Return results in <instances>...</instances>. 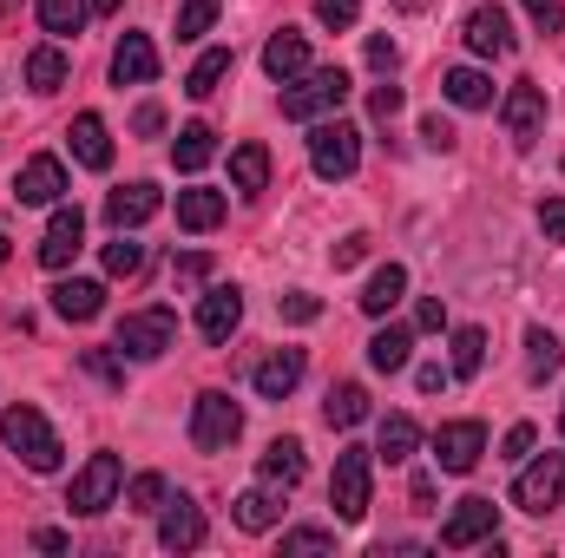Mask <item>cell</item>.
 Returning a JSON list of instances; mask_svg holds the SVG:
<instances>
[{
    "label": "cell",
    "instance_id": "13",
    "mask_svg": "<svg viewBox=\"0 0 565 558\" xmlns=\"http://www.w3.org/2000/svg\"><path fill=\"white\" fill-rule=\"evenodd\" d=\"M237 322H244V296H237L231 282H217V289L198 296V335H204V342H231Z\"/></svg>",
    "mask_w": 565,
    "mask_h": 558
},
{
    "label": "cell",
    "instance_id": "4",
    "mask_svg": "<svg viewBox=\"0 0 565 558\" xmlns=\"http://www.w3.org/2000/svg\"><path fill=\"white\" fill-rule=\"evenodd\" d=\"M309 164H316V178H355V164H362V132L349 126V119H322L316 132H309Z\"/></svg>",
    "mask_w": 565,
    "mask_h": 558
},
{
    "label": "cell",
    "instance_id": "8",
    "mask_svg": "<svg viewBox=\"0 0 565 558\" xmlns=\"http://www.w3.org/2000/svg\"><path fill=\"white\" fill-rule=\"evenodd\" d=\"M493 533H500V506L493 500H460L447 519H440V546L447 552H467V546H493Z\"/></svg>",
    "mask_w": 565,
    "mask_h": 558
},
{
    "label": "cell",
    "instance_id": "28",
    "mask_svg": "<svg viewBox=\"0 0 565 558\" xmlns=\"http://www.w3.org/2000/svg\"><path fill=\"white\" fill-rule=\"evenodd\" d=\"M402 296H408V270H402V264H382V270L369 277V289H362V315H388Z\"/></svg>",
    "mask_w": 565,
    "mask_h": 558
},
{
    "label": "cell",
    "instance_id": "53",
    "mask_svg": "<svg viewBox=\"0 0 565 558\" xmlns=\"http://www.w3.org/2000/svg\"><path fill=\"white\" fill-rule=\"evenodd\" d=\"M204 277H211V257H198V250L178 257V282H204Z\"/></svg>",
    "mask_w": 565,
    "mask_h": 558
},
{
    "label": "cell",
    "instance_id": "45",
    "mask_svg": "<svg viewBox=\"0 0 565 558\" xmlns=\"http://www.w3.org/2000/svg\"><path fill=\"white\" fill-rule=\"evenodd\" d=\"M533 440H540V433H533L526 420H520V427H507V440H500V460H526V453H533Z\"/></svg>",
    "mask_w": 565,
    "mask_h": 558
},
{
    "label": "cell",
    "instance_id": "36",
    "mask_svg": "<svg viewBox=\"0 0 565 558\" xmlns=\"http://www.w3.org/2000/svg\"><path fill=\"white\" fill-rule=\"evenodd\" d=\"M415 447H422V427H415L408 415H388V420H382V440H375V453H382L388 466H395V460H408Z\"/></svg>",
    "mask_w": 565,
    "mask_h": 558
},
{
    "label": "cell",
    "instance_id": "9",
    "mask_svg": "<svg viewBox=\"0 0 565 558\" xmlns=\"http://www.w3.org/2000/svg\"><path fill=\"white\" fill-rule=\"evenodd\" d=\"M565 493V453H540L520 480H513V506L520 513H553Z\"/></svg>",
    "mask_w": 565,
    "mask_h": 558
},
{
    "label": "cell",
    "instance_id": "11",
    "mask_svg": "<svg viewBox=\"0 0 565 558\" xmlns=\"http://www.w3.org/2000/svg\"><path fill=\"white\" fill-rule=\"evenodd\" d=\"M158 546L164 552H198L204 546V513H198V500H171L164 493V506H158Z\"/></svg>",
    "mask_w": 565,
    "mask_h": 558
},
{
    "label": "cell",
    "instance_id": "55",
    "mask_svg": "<svg viewBox=\"0 0 565 558\" xmlns=\"http://www.w3.org/2000/svg\"><path fill=\"white\" fill-rule=\"evenodd\" d=\"M86 368H93V375H99V382H126V368H119V362H113V355H99V348H93V355H86Z\"/></svg>",
    "mask_w": 565,
    "mask_h": 558
},
{
    "label": "cell",
    "instance_id": "29",
    "mask_svg": "<svg viewBox=\"0 0 565 558\" xmlns=\"http://www.w3.org/2000/svg\"><path fill=\"white\" fill-rule=\"evenodd\" d=\"M277 519H282L277 486H250V493H237V526H244V533H270Z\"/></svg>",
    "mask_w": 565,
    "mask_h": 558
},
{
    "label": "cell",
    "instance_id": "38",
    "mask_svg": "<svg viewBox=\"0 0 565 558\" xmlns=\"http://www.w3.org/2000/svg\"><path fill=\"white\" fill-rule=\"evenodd\" d=\"M217 7H224V0H184V7H178V40H204V33L217 26Z\"/></svg>",
    "mask_w": 565,
    "mask_h": 558
},
{
    "label": "cell",
    "instance_id": "57",
    "mask_svg": "<svg viewBox=\"0 0 565 558\" xmlns=\"http://www.w3.org/2000/svg\"><path fill=\"white\" fill-rule=\"evenodd\" d=\"M119 7H126V0H93V13H119Z\"/></svg>",
    "mask_w": 565,
    "mask_h": 558
},
{
    "label": "cell",
    "instance_id": "17",
    "mask_svg": "<svg viewBox=\"0 0 565 558\" xmlns=\"http://www.w3.org/2000/svg\"><path fill=\"white\" fill-rule=\"evenodd\" d=\"M296 382H302V348H277V355H264V362L250 368V388H257L264 401L296 395Z\"/></svg>",
    "mask_w": 565,
    "mask_h": 558
},
{
    "label": "cell",
    "instance_id": "3",
    "mask_svg": "<svg viewBox=\"0 0 565 558\" xmlns=\"http://www.w3.org/2000/svg\"><path fill=\"white\" fill-rule=\"evenodd\" d=\"M369 486H375V453L369 447H342L335 453V473H329V506L335 519H369Z\"/></svg>",
    "mask_w": 565,
    "mask_h": 558
},
{
    "label": "cell",
    "instance_id": "51",
    "mask_svg": "<svg viewBox=\"0 0 565 558\" xmlns=\"http://www.w3.org/2000/svg\"><path fill=\"white\" fill-rule=\"evenodd\" d=\"M415 329H427V335H434V329H447V309H440V296H427L422 309H415Z\"/></svg>",
    "mask_w": 565,
    "mask_h": 558
},
{
    "label": "cell",
    "instance_id": "21",
    "mask_svg": "<svg viewBox=\"0 0 565 558\" xmlns=\"http://www.w3.org/2000/svg\"><path fill=\"white\" fill-rule=\"evenodd\" d=\"M257 473H264V486H282V493H289V486L309 473L302 440H289V433H282V440H270V447H264V460H257Z\"/></svg>",
    "mask_w": 565,
    "mask_h": 558
},
{
    "label": "cell",
    "instance_id": "31",
    "mask_svg": "<svg viewBox=\"0 0 565 558\" xmlns=\"http://www.w3.org/2000/svg\"><path fill=\"white\" fill-rule=\"evenodd\" d=\"M447 368H454L460 382H473V375L487 368V329H473V322L454 329V355H447Z\"/></svg>",
    "mask_w": 565,
    "mask_h": 558
},
{
    "label": "cell",
    "instance_id": "50",
    "mask_svg": "<svg viewBox=\"0 0 565 558\" xmlns=\"http://www.w3.org/2000/svg\"><path fill=\"white\" fill-rule=\"evenodd\" d=\"M395 60H402V53H395V40H388V33H375V40H369V66H375V73H395Z\"/></svg>",
    "mask_w": 565,
    "mask_h": 558
},
{
    "label": "cell",
    "instance_id": "6",
    "mask_svg": "<svg viewBox=\"0 0 565 558\" xmlns=\"http://www.w3.org/2000/svg\"><path fill=\"white\" fill-rule=\"evenodd\" d=\"M119 486H126V466H119V453H93V460L73 473V486H66V506H73V513H106V506L119 500Z\"/></svg>",
    "mask_w": 565,
    "mask_h": 558
},
{
    "label": "cell",
    "instance_id": "41",
    "mask_svg": "<svg viewBox=\"0 0 565 558\" xmlns=\"http://www.w3.org/2000/svg\"><path fill=\"white\" fill-rule=\"evenodd\" d=\"M282 552H335V533H322V526H296V533H282Z\"/></svg>",
    "mask_w": 565,
    "mask_h": 558
},
{
    "label": "cell",
    "instance_id": "47",
    "mask_svg": "<svg viewBox=\"0 0 565 558\" xmlns=\"http://www.w3.org/2000/svg\"><path fill=\"white\" fill-rule=\"evenodd\" d=\"M422 144H427V151H454V126H447L440 112H427V119H422Z\"/></svg>",
    "mask_w": 565,
    "mask_h": 558
},
{
    "label": "cell",
    "instance_id": "25",
    "mask_svg": "<svg viewBox=\"0 0 565 558\" xmlns=\"http://www.w3.org/2000/svg\"><path fill=\"white\" fill-rule=\"evenodd\" d=\"M53 309H60L66 322H93V315L106 309V289H99V282H86V277H73V282H60V289H53Z\"/></svg>",
    "mask_w": 565,
    "mask_h": 558
},
{
    "label": "cell",
    "instance_id": "58",
    "mask_svg": "<svg viewBox=\"0 0 565 558\" xmlns=\"http://www.w3.org/2000/svg\"><path fill=\"white\" fill-rule=\"evenodd\" d=\"M395 7H402V13H422L427 0H395Z\"/></svg>",
    "mask_w": 565,
    "mask_h": 558
},
{
    "label": "cell",
    "instance_id": "30",
    "mask_svg": "<svg viewBox=\"0 0 565 558\" xmlns=\"http://www.w3.org/2000/svg\"><path fill=\"white\" fill-rule=\"evenodd\" d=\"M408 348H415V335L388 322V329H375V342H369V362H375L382 375H402V368H408Z\"/></svg>",
    "mask_w": 565,
    "mask_h": 558
},
{
    "label": "cell",
    "instance_id": "5",
    "mask_svg": "<svg viewBox=\"0 0 565 558\" xmlns=\"http://www.w3.org/2000/svg\"><path fill=\"white\" fill-rule=\"evenodd\" d=\"M237 433H244V408H237L231 395L211 388V395L191 401V447H198V453H224Z\"/></svg>",
    "mask_w": 565,
    "mask_h": 558
},
{
    "label": "cell",
    "instance_id": "32",
    "mask_svg": "<svg viewBox=\"0 0 565 558\" xmlns=\"http://www.w3.org/2000/svg\"><path fill=\"white\" fill-rule=\"evenodd\" d=\"M26 86L33 93H60L66 86V53L60 46H33L26 53Z\"/></svg>",
    "mask_w": 565,
    "mask_h": 558
},
{
    "label": "cell",
    "instance_id": "15",
    "mask_svg": "<svg viewBox=\"0 0 565 558\" xmlns=\"http://www.w3.org/2000/svg\"><path fill=\"white\" fill-rule=\"evenodd\" d=\"M79 237H86L79 204H60V211H53V224H46V237H40V264H46V270H66V264L79 257Z\"/></svg>",
    "mask_w": 565,
    "mask_h": 558
},
{
    "label": "cell",
    "instance_id": "46",
    "mask_svg": "<svg viewBox=\"0 0 565 558\" xmlns=\"http://www.w3.org/2000/svg\"><path fill=\"white\" fill-rule=\"evenodd\" d=\"M540 230H546V244H565V197L540 204Z\"/></svg>",
    "mask_w": 565,
    "mask_h": 558
},
{
    "label": "cell",
    "instance_id": "20",
    "mask_svg": "<svg viewBox=\"0 0 565 558\" xmlns=\"http://www.w3.org/2000/svg\"><path fill=\"white\" fill-rule=\"evenodd\" d=\"M66 144H73V158H79L86 171H106V164H113V139H106V119H99V112H79L73 132H66Z\"/></svg>",
    "mask_w": 565,
    "mask_h": 558
},
{
    "label": "cell",
    "instance_id": "43",
    "mask_svg": "<svg viewBox=\"0 0 565 558\" xmlns=\"http://www.w3.org/2000/svg\"><path fill=\"white\" fill-rule=\"evenodd\" d=\"M277 309L289 315V322H316V315H322V302H316L309 289H289V296H277Z\"/></svg>",
    "mask_w": 565,
    "mask_h": 558
},
{
    "label": "cell",
    "instance_id": "16",
    "mask_svg": "<svg viewBox=\"0 0 565 558\" xmlns=\"http://www.w3.org/2000/svg\"><path fill=\"white\" fill-rule=\"evenodd\" d=\"M13 197H20V204H60V197H66V164H60V158H46V151H40V158H26V164H20Z\"/></svg>",
    "mask_w": 565,
    "mask_h": 558
},
{
    "label": "cell",
    "instance_id": "22",
    "mask_svg": "<svg viewBox=\"0 0 565 558\" xmlns=\"http://www.w3.org/2000/svg\"><path fill=\"white\" fill-rule=\"evenodd\" d=\"M440 93H447V106H460V112H487V106H493V79H487L480 66H454V73L440 79Z\"/></svg>",
    "mask_w": 565,
    "mask_h": 558
},
{
    "label": "cell",
    "instance_id": "44",
    "mask_svg": "<svg viewBox=\"0 0 565 558\" xmlns=\"http://www.w3.org/2000/svg\"><path fill=\"white\" fill-rule=\"evenodd\" d=\"M520 7H526V20H533L540 33H559V26H565V7H559V0H520Z\"/></svg>",
    "mask_w": 565,
    "mask_h": 558
},
{
    "label": "cell",
    "instance_id": "59",
    "mask_svg": "<svg viewBox=\"0 0 565 558\" xmlns=\"http://www.w3.org/2000/svg\"><path fill=\"white\" fill-rule=\"evenodd\" d=\"M0 264H7V230H0Z\"/></svg>",
    "mask_w": 565,
    "mask_h": 558
},
{
    "label": "cell",
    "instance_id": "14",
    "mask_svg": "<svg viewBox=\"0 0 565 558\" xmlns=\"http://www.w3.org/2000/svg\"><path fill=\"white\" fill-rule=\"evenodd\" d=\"M500 119H507L513 144H533V139H540V126H546V93H540L533 79H520V86L500 99Z\"/></svg>",
    "mask_w": 565,
    "mask_h": 558
},
{
    "label": "cell",
    "instance_id": "48",
    "mask_svg": "<svg viewBox=\"0 0 565 558\" xmlns=\"http://www.w3.org/2000/svg\"><path fill=\"white\" fill-rule=\"evenodd\" d=\"M369 112H375V119L388 126V119L402 112V86H375V93H369Z\"/></svg>",
    "mask_w": 565,
    "mask_h": 558
},
{
    "label": "cell",
    "instance_id": "24",
    "mask_svg": "<svg viewBox=\"0 0 565 558\" xmlns=\"http://www.w3.org/2000/svg\"><path fill=\"white\" fill-rule=\"evenodd\" d=\"M231 184H237V191H244V197H257V191H264V184H270V144H237V151H231Z\"/></svg>",
    "mask_w": 565,
    "mask_h": 558
},
{
    "label": "cell",
    "instance_id": "2",
    "mask_svg": "<svg viewBox=\"0 0 565 558\" xmlns=\"http://www.w3.org/2000/svg\"><path fill=\"white\" fill-rule=\"evenodd\" d=\"M342 99H349L342 66H316V73L282 79V119H329V112H342Z\"/></svg>",
    "mask_w": 565,
    "mask_h": 558
},
{
    "label": "cell",
    "instance_id": "27",
    "mask_svg": "<svg viewBox=\"0 0 565 558\" xmlns=\"http://www.w3.org/2000/svg\"><path fill=\"white\" fill-rule=\"evenodd\" d=\"M211 158H217V132H211V126H184V132H178V144H171V164H178L184 178H198Z\"/></svg>",
    "mask_w": 565,
    "mask_h": 558
},
{
    "label": "cell",
    "instance_id": "56",
    "mask_svg": "<svg viewBox=\"0 0 565 558\" xmlns=\"http://www.w3.org/2000/svg\"><path fill=\"white\" fill-rule=\"evenodd\" d=\"M33 546H40V552H66V533H53V526H40V533H33Z\"/></svg>",
    "mask_w": 565,
    "mask_h": 558
},
{
    "label": "cell",
    "instance_id": "19",
    "mask_svg": "<svg viewBox=\"0 0 565 558\" xmlns=\"http://www.w3.org/2000/svg\"><path fill=\"white\" fill-rule=\"evenodd\" d=\"M158 204H164L158 184H126V191L106 197V224H113V230H139L145 217H158Z\"/></svg>",
    "mask_w": 565,
    "mask_h": 558
},
{
    "label": "cell",
    "instance_id": "39",
    "mask_svg": "<svg viewBox=\"0 0 565 558\" xmlns=\"http://www.w3.org/2000/svg\"><path fill=\"white\" fill-rule=\"evenodd\" d=\"M106 270H113V277H139L145 270V244H132V237L119 230V244H106Z\"/></svg>",
    "mask_w": 565,
    "mask_h": 558
},
{
    "label": "cell",
    "instance_id": "12",
    "mask_svg": "<svg viewBox=\"0 0 565 558\" xmlns=\"http://www.w3.org/2000/svg\"><path fill=\"white\" fill-rule=\"evenodd\" d=\"M460 33H467V46H473L480 60H507V53H513V13H507V7H473Z\"/></svg>",
    "mask_w": 565,
    "mask_h": 558
},
{
    "label": "cell",
    "instance_id": "1",
    "mask_svg": "<svg viewBox=\"0 0 565 558\" xmlns=\"http://www.w3.org/2000/svg\"><path fill=\"white\" fill-rule=\"evenodd\" d=\"M0 440H7V453H20L33 473H60V453H66V447H60V433L46 427L40 408H26V401L7 408V415H0Z\"/></svg>",
    "mask_w": 565,
    "mask_h": 558
},
{
    "label": "cell",
    "instance_id": "49",
    "mask_svg": "<svg viewBox=\"0 0 565 558\" xmlns=\"http://www.w3.org/2000/svg\"><path fill=\"white\" fill-rule=\"evenodd\" d=\"M362 257H369V237H362V230H349V237L335 244V270H355Z\"/></svg>",
    "mask_w": 565,
    "mask_h": 558
},
{
    "label": "cell",
    "instance_id": "34",
    "mask_svg": "<svg viewBox=\"0 0 565 558\" xmlns=\"http://www.w3.org/2000/svg\"><path fill=\"white\" fill-rule=\"evenodd\" d=\"M322 415H329V427H362V420H369V388H355V382H342V388H329V401H322Z\"/></svg>",
    "mask_w": 565,
    "mask_h": 558
},
{
    "label": "cell",
    "instance_id": "54",
    "mask_svg": "<svg viewBox=\"0 0 565 558\" xmlns=\"http://www.w3.org/2000/svg\"><path fill=\"white\" fill-rule=\"evenodd\" d=\"M415 382H422V395H440V388L454 382V368H440V362H427V368L415 375Z\"/></svg>",
    "mask_w": 565,
    "mask_h": 558
},
{
    "label": "cell",
    "instance_id": "40",
    "mask_svg": "<svg viewBox=\"0 0 565 558\" xmlns=\"http://www.w3.org/2000/svg\"><path fill=\"white\" fill-rule=\"evenodd\" d=\"M126 506H132V513H158V506H164V473H139V480L126 486Z\"/></svg>",
    "mask_w": 565,
    "mask_h": 558
},
{
    "label": "cell",
    "instance_id": "35",
    "mask_svg": "<svg viewBox=\"0 0 565 558\" xmlns=\"http://www.w3.org/2000/svg\"><path fill=\"white\" fill-rule=\"evenodd\" d=\"M559 362H565L559 335H553V329H526V375L546 382V375H559Z\"/></svg>",
    "mask_w": 565,
    "mask_h": 558
},
{
    "label": "cell",
    "instance_id": "18",
    "mask_svg": "<svg viewBox=\"0 0 565 558\" xmlns=\"http://www.w3.org/2000/svg\"><path fill=\"white\" fill-rule=\"evenodd\" d=\"M113 79H119V86H151V79H158V46H151L145 33H126V40L113 46Z\"/></svg>",
    "mask_w": 565,
    "mask_h": 558
},
{
    "label": "cell",
    "instance_id": "33",
    "mask_svg": "<svg viewBox=\"0 0 565 558\" xmlns=\"http://www.w3.org/2000/svg\"><path fill=\"white\" fill-rule=\"evenodd\" d=\"M224 79H231V46H211V53H204V60L191 66V79H184V93H191V99H211V93H217Z\"/></svg>",
    "mask_w": 565,
    "mask_h": 558
},
{
    "label": "cell",
    "instance_id": "7",
    "mask_svg": "<svg viewBox=\"0 0 565 558\" xmlns=\"http://www.w3.org/2000/svg\"><path fill=\"white\" fill-rule=\"evenodd\" d=\"M171 342H178V315H171V309H139V315H126L119 335H113V348L132 355V362H158Z\"/></svg>",
    "mask_w": 565,
    "mask_h": 558
},
{
    "label": "cell",
    "instance_id": "23",
    "mask_svg": "<svg viewBox=\"0 0 565 558\" xmlns=\"http://www.w3.org/2000/svg\"><path fill=\"white\" fill-rule=\"evenodd\" d=\"M264 73L270 79H296V73H309V40L302 33H270V46H264Z\"/></svg>",
    "mask_w": 565,
    "mask_h": 558
},
{
    "label": "cell",
    "instance_id": "52",
    "mask_svg": "<svg viewBox=\"0 0 565 558\" xmlns=\"http://www.w3.org/2000/svg\"><path fill=\"white\" fill-rule=\"evenodd\" d=\"M132 132H139V139H158V132H164V112H158V106H139V112H132Z\"/></svg>",
    "mask_w": 565,
    "mask_h": 558
},
{
    "label": "cell",
    "instance_id": "26",
    "mask_svg": "<svg viewBox=\"0 0 565 558\" xmlns=\"http://www.w3.org/2000/svg\"><path fill=\"white\" fill-rule=\"evenodd\" d=\"M178 224L184 230H217L224 224V191H178Z\"/></svg>",
    "mask_w": 565,
    "mask_h": 558
},
{
    "label": "cell",
    "instance_id": "60",
    "mask_svg": "<svg viewBox=\"0 0 565 558\" xmlns=\"http://www.w3.org/2000/svg\"><path fill=\"white\" fill-rule=\"evenodd\" d=\"M559 433H565V415H559Z\"/></svg>",
    "mask_w": 565,
    "mask_h": 558
},
{
    "label": "cell",
    "instance_id": "10",
    "mask_svg": "<svg viewBox=\"0 0 565 558\" xmlns=\"http://www.w3.org/2000/svg\"><path fill=\"white\" fill-rule=\"evenodd\" d=\"M480 453H487V427H480V420H447V427L434 433V460H440V473H473Z\"/></svg>",
    "mask_w": 565,
    "mask_h": 558
},
{
    "label": "cell",
    "instance_id": "37",
    "mask_svg": "<svg viewBox=\"0 0 565 558\" xmlns=\"http://www.w3.org/2000/svg\"><path fill=\"white\" fill-rule=\"evenodd\" d=\"M86 13H93L86 0H40V26H46L53 40H66V33H79V26H86Z\"/></svg>",
    "mask_w": 565,
    "mask_h": 558
},
{
    "label": "cell",
    "instance_id": "42",
    "mask_svg": "<svg viewBox=\"0 0 565 558\" xmlns=\"http://www.w3.org/2000/svg\"><path fill=\"white\" fill-rule=\"evenodd\" d=\"M316 20L342 33V26H355V20H362V0H316Z\"/></svg>",
    "mask_w": 565,
    "mask_h": 558
}]
</instances>
